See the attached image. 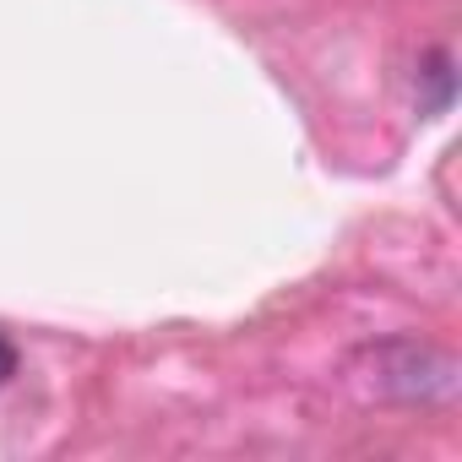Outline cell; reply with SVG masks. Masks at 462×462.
I'll return each mask as SVG.
<instances>
[{
  "mask_svg": "<svg viewBox=\"0 0 462 462\" xmlns=\"http://www.w3.org/2000/svg\"><path fill=\"white\" fill-rule=\"evenodd\" d=\"M12 375H17V348L6 343V332H0V386H6Z\"/></svg>",
  "mask_w": 462,
  "mask_h": 462,
  "instance_id": "cell-1",
  "label": "cell"
}]
</instances>
